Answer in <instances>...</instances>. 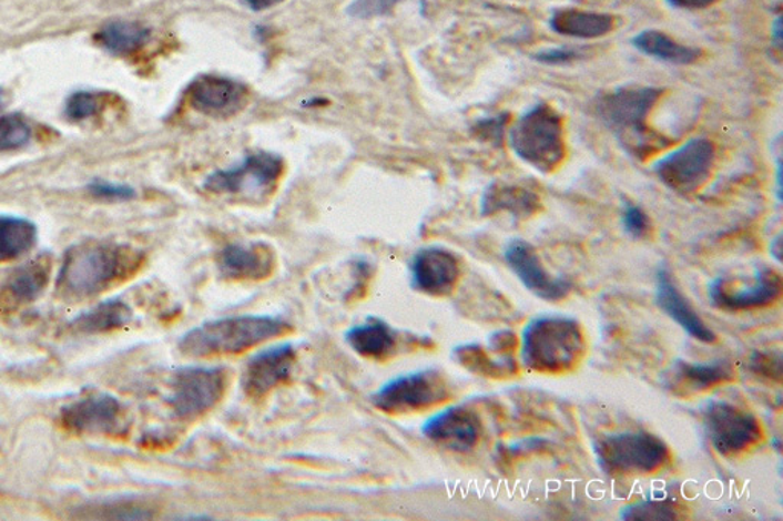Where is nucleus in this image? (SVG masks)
<instances>
[{"instance_id":"obj_35","label":"nucleus","mask_w":783,"mask_h":521,"mask_svg":"<svg viewBox=\"0 0 783 521\" xmlns=\"http://www.w3.org/2000/svg\"><path fill=\"white\" fill-rule=\"evenodd\" d=\"M621 222H623L624 232L633 239H643L651 229V219L644 210L629 201L624 202Z\"/></svg>"},{"instance_id":"obj_34","label":"nucleus","mask_w":783,"mask_h":521,"mask_svg":"<svg viewBox=\"0 0 783 521\" xmlns=\"http://www.w3.org/2000/svg\"><path fill=\"white\" fill-rule=\"evenodd\" d=\"M100 106H102V100L99 94L79 91L68 99L64 113L71 121H82L94 116L100 111Z\"/></svg>"},{"instance_id":"obj_37","label":"nucleus","mask_w":783,"mask_h":521,"mask_svg":"<svg viewBox=\"0 0 783 521\" xmlns=\"http://www.w3.org/2000/svg\"><path fill=\"white\" fill-rule=\"evenodd\" d=\"M508 121H510L508 113H499V115L479 120L478 123L475 124L474 131L478 139L499 145L502 143L504 132H506Z\"/></svg>"},{"instance_id":"obj_43","label":"nucleus","mask_w":783,"mask_h":521,"mask_svg":"<svg viewBox=\"0 0 783 521\" xmlns=\"http://www.w3.org/2000/svg\"><path fill=\"white\" fill-rule=\"evenodd\" d=\"M771 43L776 50L782 48V16L777 14L776 19L771 23Z\"/></svg>"},{"instance_id":"obj_42","label":"nucleus","mask_w":783,"mask_h":521,"mask_svg":"<svg viewBox=\"0 0 783 521\" xmlns=\"http://www.w3.org/2000/svg\"><path fill=\"white\" fill-rule=\"evenodd\" d=\"M282 2H285V0H244L245 6H247L250 10L256 11V13L281 6Z\"/></svg>"},{"instance_id":"obj_3","label":"nucleus","mask_w":783,"mask_h":521,"mask_svg":"<svg viewBox=\"0 0 783 521\" xmlns=\"http://www.w3.org/2000/svg\"><path fill=\"white\" fill-rule=\"evenodd\" d=\"M587 354V338L576 318L543 315L525 326L520 358L539 374L559 375L574 370Z\"/></svg>"},{"instance_id":"obj_23","label":"nucleus","mask_w":783,"mask_h":521,"mask_svg":"<svg viewBox=\"0 0 783 521\" xmlns=\"http://www.w3.org/2000/svg\"><path fill=\"white\" fill-rule=\"evenodd\" d=\"M346 343L355 354L363 358L382 359L389 357L397 347V330L392 329L382 318H367L345 334Z\"/></svg>"},{"instance_id":"obj_17","label":"nucleus","mask_w":783,"mask_h":521,"mask_svg":"<svg viewBox=\"0 0 783 521\" xmlns=\"http://www.w3.org/2000/svg\"><path fill=\"white\" fill-rule=\"evenodd\" d=\"M189 104L207 116H232L247 104L248 88L230 76L204 74L189 84Z\"/></svg>"},{"instance_id":"obj_39","label":"nucleus","mask_w":783,"mask_h":521,"mask_svg":"<svg viewBox=\"0 0 783 521\" xmlns=\"http://www.w3.org/2000/svg\"><path fill=\"white\" fill-rule=\"evenodd\" d=\"M581 52L576 48L557 47L543 50L535 54L536 62L543 64H568L580 59Z\"/></svg>"},{"instance_id":"obj_44","label":"nucleus","mask_w":783,"mask_h":521,"mask_svg":"<svg viewBox=\"0 0 783 521\" xmlns=\"http://www.w3.org/2000/svg\"><path fill=\"white\" fill-rule=\"evenodd\" d=\"M770 253H771V256L776 258L777 262L782 260V236H781V234H779L776 239L771 242Z\"/></svg>"},{"instance_id":"obj_16","label":"nucleus","mask_w":783,"mask_h":521,"mask_svg":"<svg viewBox=\"0 0 783 521\" xmlns=\"http://www.w3.org/2000/svg\"><path fill=\"white\" fill-rule=\"evenodd\" d=\"M296 361V347L291 343L265 347L245 365L241 379L242 390L253 398L270 394L288 381Z\"/></svg>"},{"instance_id":"obj_25","label":"nucleus","mask_w":783,"mask_h":521,"mask_svg":"<svg viewBox=\"0 0 783 521\" xmlns=\"http://www.w3.org/2000/svg\"><path fill=\"white\" fill-rule=\"evenodd\" d=\"M132 315L131 306L126 302L111 298L75 317L70 329L72 334L80 335L114 333L131 323Z\"/></svg>"},{"instance_id":"obj_31","label":"nucleus","mask_w":783,"mask_h":521,"mask_svg":"<svg viewBox=\"0 0 783 521\" xmlns=\"http://www.w3.org/2000/svg\"><path fill=\"white\" fill-rule=\"evenodd\" d=\"M79 514L82 519L95 520H148L152 519L155 511L144 503L121 500V502L91 504L80 509Z\"/></svg>"},{"instance_id":"obj_2","label":"nucleus","mask_w":783,"mask_h":521,"mask_svg":"<svg viewBox=\"0 0 783 521\" xmlns=\"http://www.w3.org/2000/svg\"><path fill=\"white\" fill-rule=\"evenodd\" d=\"M293 326L278 315L248 314L201 323L177 341L181 354L192 358L237 355L289 334Z\"/></svg>"},{"instance_id":"obj_12","label":"nucleus","mask_w":783,"mask_h":521,"mask_svg":"<svg viewBox=\"0 0 783 521\" xmlns=\"http://www.w3.org/2000/svg\"><path fill=\"white\" fill-rule=\"evenodd\" d=\"M781 274L761 268L749 280L720 277L709 285V297L722 310H750L773 305L782 296Z\"/></svg>"},{"instance_id":"obj_4","label":"nucleus","mask_w":783,"mask_h":521,"mask_svg":"<svg viewBox=\"0 0 783 521\" xmlns=\"http://www.w3.org/2000/svg\"><path fill=\"white\" fill-rule=\"evenodd\" d=\"M663 92L661 88L631 84L613 89L597 101L596 112L601 123L635 157L648 156L660 147L661 139L649 131L648 119Z\"/></svg>"},{"instance_id":"obj_41","label":"nucleus","mask_w":783,"mask_h":521,"mask_svg":"<svg viewBox=\"0 0 783 521\" xmlns=\"http://www.w3.org/2000/svg\"><path fill=\"white\" fill-rule=\"evenodd\" d=\"M665 2L681 10H702V8L712 7L718 0H665Z\"/></svg>"},{"instance_id":"obj_27","label":"nucleus","mask_w":783,"mask_h":521,"mask_svg":"<svg viewBox=\"0 0 783 521\" xmlns=\"http://www.w3.org/2000/svg\"><path fill=\"white\" fill-rule=\"evenodd\" d=\"M96 42L112 55H131L151 39V30L132 20H112L100 28Z\"/></svg>"},{"instance_id":"obj_9","label":"nucleus","mask_w":783,"mask_h":521,"mask_svg":"<svg viewBox=\"0 0 783 521\" xmlns=\"http://www.w3.org/2000/svg\"><path fill=\"white\" fill-rule=\"evenodd\" d=\"M702 419L713 450L724 458L744 454L762 440V427L756 416L733 403L710 402Z\"/></svg>"},{"instance_id":"obj_6","label":"nucleus","mask_w":783,"mask_h":521,"mask_svg":"<svg viewBox=\"0 0 783 521\" xmlns=\"http://www.w3.org/2000/svg\"><path fill=\"white\" fill-rule=\"evenodd\" d=\"M594 451L597 463L611 478L653 474L670 460L664 440L648 431L603 436L594 443Z\"/></svg>"},{"instance_id":"obj_22","label":"nucleus","mask_w":783,"mask_h":521,"mask_svg":"<svg viewBox=\"0 0 783 521\" xmlns=\"http://www.w3.org/2000/svg\"><path fill=\"white\" fill-rule=\"evenodd\" d=\"M540 197L531 190L494 183L488 185L480 200L482 216H495L498 213H510L518 219H528L540 212Z\"/></svg>"},{"instance_id":"obj_26","label":"nucleus","mask_w":783,"mask_h":521,"mask_svg":"<svg viewBox=\"0 0 783 521\" xmlns=\"http://www.w3.org/2000/svg\"><path fill=\"white\" fill-rule=\"evenodd\" d=\"M632 44L644 55L652 57V59L660 60V62L680 64V67L695 63L702 55L700 48L678 43L665 32L658 30L639 32L632 39Z\"/></svg>"},{"instance_id":"obj_19","label":"nucleus","mask_w":783,"mask_h":521,"mask_svg":"<svg viewBox=\"0 0 783 521\" xmlns=\"http://www.w3.org/2000/svg\"><path fill=\"white\" fill-rule=\"evenodd\" d=\"M50 277L51 258L48 256H39L13 270L0 286V313L16 314L38 300Z\"/></svg>"},{"instance_id":"obj_36","label":"nucleus","mask_w":783,"mask_h":521,"mask_svg":"<svg viewBox=\"0 0 783 521\" xmlns=\"http://www.w3.org/2000/svg\"><path fill=\"white\" fill-rule=\"evenodd\" d=\"M403 0H353L348 14L355 19H373L389 14Z\"/></svg>"},{"instance_id":"obj_40","label":"nucleus","mask_w":783,"mask_h":521,"mask_svg":"<svg viewBox=\"0 0 783 521\" xmlns=\"http://www.w3.org/2000/svg\"><path fill=\"white\" fill-rule=\"evenodd\" d=\"M752 367L754 371H757V374H766V377L776 379L779 378L773 374V369L782 371L781 358L776 359V362H774L770 355L764 354L754 355L752 359Z\"/></svg>"},{"instance_id":"obj_38","label":"nucleus","mask_w":783,"mask_h":521,"mask_svg":"<svg viewBox=\"0 0 783 521\" xmlns=\"http://www.w3.org/2000/svg\"><path fill=\"white\" fill-rule=\"evenodd\" d=\"M92 196L104 201H131L136 196L135 188L126 184L109 183V181L96 180L88 185Z\"/></svg>"},{"instance_id":"obj_7","label":"nucleus","mask_w":783,"mask_h":521,"mask_svg":"<svg viewBox=\"0 0 783 521\" xmlns=\"http://www.w3.org/2000/svg\"><path fill=\"white\" fill-rule=\"evenodd\" d=\"M449 398V384L441 371L424 369L399 375L383 384L373 395V403L385 413L406 415L430 409Z\"/></svg>"},{"instance_id":"obj_33","label":"nucleus","mask_w":783,"mask_h":521,"mask_svg":"<svg viewBox=\"0 0 783 521\" xmlns=\"http://www.w3.org/2000/svg\"><path fill=\"white\" fill-rule=\"evenodd\" d=\"M31 140V127L23 116L11 113L0 119V152L18 151Z\"/></svg>"},{"instance_id":"obj_8","label":"nucleus","mask_w":783,"mask_h":521,"mask_svg":"<svg viewBox=\"0 0 783 521\" xmlns=\"http://www.w3.org/2000/svg\"><path fill=\"white\" fill-rule=\"evenodd\" d=\"M227 384L224 367H181L173 375L169 403L176 418H201L221 402Z\"/></svg>"},{"instance_id":"obj_20","label":"nucleus","mask_w":783,"mask_h":521,"mask_svg":"<svg viewBox=\"0 0 783 521\" xmlns=\"http://www.w3.org/2000/svg\"><path fill=\"white\" fill-rule=\"evenodd\" d=\"M216 265L227 280L260 282L272 276L276 256L265 244H232L217 254Z\"/></svg>"},{"instance_id":"obj_11","label":"nucleus","mask_w":783,"mask_h":521,"mask_svg":"<svg viewBox=\"0 0 783 521\" xmlns=\"http://www.w3.org/2000/svg\"><path fill=\"white\" fill-rule=\"evenodd\" d=\"M285 163L273 152H256L241 164L213 172L204 181V188L213 195H242L273 188L284 173Z\"/></svg>"},{"instance_id":"obj_18","label":"nucleus","mask_w":783,"mask_h":521,"mask_svg":"<svg viewBox=\"0 0 783 521\" xmlns=\"http://www.w3.org/2000/svg\"><path fill=\"white\" fill-rule=\"evenodd\" d=\"M423 435L436 446L456 452H468L478 446L482 426L478 415L464 406H450L430 416L421 427Z\"/></svg>"},{"instance_id":"obj_10","label":"nucleus","mask_w":783,"mask_h":521,"mask_svg":"<svg viewBox=\"0 0 783 521\" xmlns=\"http://www.w3.org/2000/svg\"><path fill=\"white\" fill-rule=\"evenodd\" d=\"M714 163L716 149L712 141L692 139L661 157L653 165V172L665 187L681 195H690L708 184Z\"/></svg>"},{"instance_id":"obj_30","label":"nucleus","mask_w":783,"mask_h":521,"mask_svg":"<svg viewBox=\"0 0 783 521\" xmlns=\"http://www.w3.org/2000/svg\"><path fill=\"white\" fill-rule=\"evenodd\" d=\"M455 359L467 370L480 377L502 379L516 374V361L512 357L490 358L482 346L462 345L454 350Z\"/></svg>"},{"instance_id":"obj_21","label":"nucleus","mask_w":783,"mask_h":521,"mask_svg":"<svg viewBox=\"0 0 783 521\" xmlns=\"http://www.w3.org/2000/svg\"><path fill=\"white\" fill-rule=\"evenodd\" d=\"M657 305L673 321L678 323L690 337L705 343V345H713V343L718 341L716 334L701 320L700 315L695 313V309L690 306V303L685 300L680 289L677 288L672 274L665 268H660L657 273Z\"/></svg>"},{"instance_id":"obj_29","label":"nucleus","mask_w":783,"mask_h":521,"mask_svg":"<svg viewBox=\"0 0 783 521\" xmlns=\"http://www.w3.org/2000/svg\"><path fill=\"white\" fill-rule=\"evenodd\" d=\"M675 374L680 382L695 391L712 389L734 378L733 366L725 359L713 362H689L678 359Z\"/></svg>"},{"instance_id":"obj_24","label":"nucleus","mask_w":783,"mask_h":521,"mask_svg":"<svg viewBox=\"0 0 783 521\" xmlns=\"http://www.w3.org/2000/svg\"><path fill=\"white\" fill-rule=\"evenodd\" d=\"M616 20L611 14L563 8L552 13L551 30L572 39L592 40L608 35L613 30Z\"/></svg>"},{"instance_id":"obj_32","label":"nucleus","mask_w":783,"mask_h":521,"mask_svg":"<svg viewBox=\"0 0 783 521\" xmlns=\"http://www.w3.org/2000/svg\"><path fill=\"white\" fill-rule=\"evenodd\" d=\"M682 514L681 507L673 500H648L628 504L621 511L623 520L665 521L678 520Z\"/></svg>"},{"instance_id":"obj_14","label":"nucleus","mask_w":783,"mask_h":521,"mask_svg":"<svg viewBox=\"0 0 783 521\" xmlns=\"http://www.w3.org/2000/svg\"><path fill=\"white\" fill-rule=\"evenodd\" d=\"M123 419V406L108 394L89 395L60 411V426L75 435L116 433Z\"/></svg>"},{"instance_id":"obj_1","label":"nucleus","mask_w":783,"mask_h":521,"mask_svg":"<svg viewBox=\"0 0 783 521\" xmlns=\"http://www.w3.org/2000/svg\"><path fill=\"white\" fill-rule=\"evenodd\" d=\"M143 254L131 246L87 242L64 254L58 290L70 300L94 297L131 278L143 265Z\"/></svg>"},{"instance_id":"obj_15","label":"nucleus","mask_w":783,"mask_h":521,"mask_svg":"<svg viewBox=\"0 0 783 521\" xmlns=\"http://www.w3.org/2000/svg\"><path fill=\"white\" fill-rule=\"evenodd\" d=\"M410 285L431 297L450 296L461 277L458 258L441 246H426L410 260Z\"/></svg>"},{"instance_id":"obj_28","label":"nucleus","mask_w":783,"mask_h":521,"mask_svg":"<svg viewBox=\"0 0 783 521\" xmlns=\"http://www.w3.org/2000/svg\"><path fill=\"white\" fill-rule=\"evenodd\" d=\"M38 242V226L19 216H0V264L26 256Z\"/></svg>"},{"instance_id":"obj_13","label":"nucleus","mask_w":783,"mask_h":521,"mask_svg":"<svg viewBox=\"0 0 783 521\" xmlns=\"http://www.w3.org/2000/svg\"><path fill=\"white\" fill-rule=\"evenodd\" d=\"M507 265L525 288L545 302H560L571 293V283L563 277H555L545 268L535 246L528 242L515 239L504 252Z\"/></svg>"},{"instance_id":"obj_5","label":"nucleus","mask_w":783,"mask_h":521,"mask_svg":"<svg viewBox=\"0 0 783 521\" xmlns=\"http://www.w3.org/2000/svg\"><path fill=\"white\" fill-rule=\"evenodd\" d=\"M508 145L537 172L555 173L567 155L562 115L551 104L536 103L508 131Z\"/></svg>"}]
</instances>
